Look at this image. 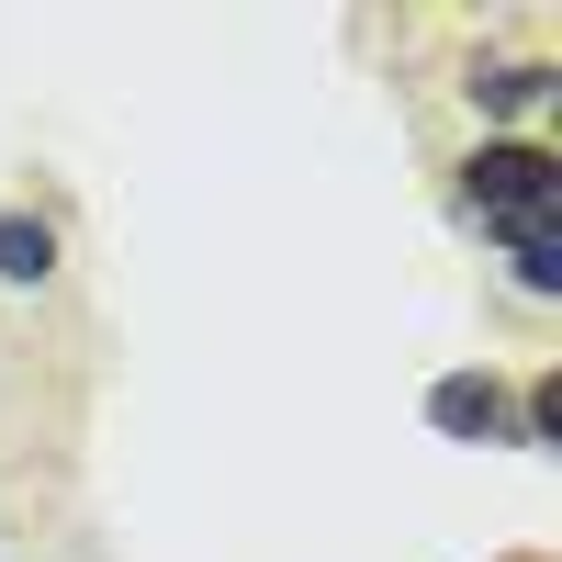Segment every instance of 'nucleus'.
<instances>
[{
    "mask_svg": "<svg viewBox=\"0 0 562 562\" xmlns=\"http://www.w3.org/2000/svg\"><path fill=\"white\" fill-rule=\"evenodd\" d=\"M461 203L484 214V237H551L562 158L551 147H473V158H461Z\"/></svg>",
    "mask_w": 562,
    "mask_h": 562,
    "instance_id": "obj_1",
    "label": "nucleus"
},
{
    "mask_svg": "<svg viewBox=\"0 0 562 562\" xmlns=\"http://www.w3.org/2000/svg\"><path fill=\"white\" fill-rule=\"evenodd\" d=\"M551 90H562L551 57H473L461 68V102L473 113H551Z\"/></svg>",
    "mask_w": 562,
    "mask_h": 562,
    "instance_id": "obj_2",
    "label": "nucleus"
},
{
    "mask_svg": "<svg viewBox=\"0 0 562 562\" xmlns=\"http://www.w3.org/2000/svg\"><path fill=\"white\" fill-rule=\"evenodd\" d=\"M428 428H450V439H506V394L484 383V371H450V383L428 394Z\"/></svg>",
    "mask_w": 562,
    "mask_h": 562,
    "instance_id": "obj_3",
    "label": "nucleus"
},
{
    "mask_svg": "<svg viewBox=\"0 0 562 562\" xmlns=\"http://www.w3.org/2000/svg\"><path fill=\"white\" fill-rule=\"evenodd\" d=\"M57 270V225L45 214H0V281H45Z\"/></svg>",
    "mask_w": 562,
    "mask_h": 562,
    "instance_id": "obj_4",
    "label": "nucleus"
}]
</instances>
